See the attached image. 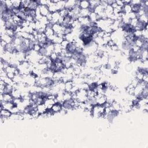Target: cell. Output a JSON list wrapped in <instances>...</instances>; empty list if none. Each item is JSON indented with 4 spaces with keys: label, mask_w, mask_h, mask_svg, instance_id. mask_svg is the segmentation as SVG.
I'll return each mask as SVG.
<instances>
[{
    "label": "cell",
    "mask_w": 148,
    "mask_h": 148,
    "mask_svg": "<svg viewBox=\"0 0 148 148\" xmlns=\"http://www.w3.org/2000/svg\"><path fill=\"white\" fill-rule=\"evenodd\" d=\"M63 108V104L60 102H56L55 104L52 106V110L54 113H58L61 111V109Z\"/></svg>",
    "instance_id": "cell-3"
},
{
    "label": "cell",
    "mask_w": 148,
    "mask_h": 148,
    "mask_svg": "<svg viewBox=\"0 0 148 148\" xmlns=\"http://www.w3.org/2000/svg\"><path fill=\"white\" fill-rule=\"evenodd\" d=\"M104 8L101 6V5H99L98 6H97L95 7V8L94 9V12H95V14L97 15H99L100 14H101L103 12H104Z\"/></svg>",
    "instance_id": "cell-13"
},
{
    "label": "cell",
    "mask_w": 148,
    "mask_h": 148,
    "mask_svg": "<svg viewBox=\"0 0 148 148\" xmlns=\"http://www.w3.org/2000/svg\"><path fill=\"white\" fill-rule=\"evenodd\" d=\"M47 109H47L46 106L44 104H39L38 105H37V110L39 112V113L40 114V115H42V114L44 113L45 112H46Z\"/></svg>",
    "instance_id": "cell-6"
},
{
    "label": "cell",
    "mask_w": 148,
    "mask_h": 148,
    "mask_svg": "<svg viewBox=\"0 0 148 148\" xmlns=\"http://www.w3.org/2000/svg\"><path fill=\"white\" fill-rule=\"evenodd\" d=\"M89 1H80L79 7L81 9H89Z\"/></svg>",
    "instance_id": "cell-12"
},
{
    "label": "cell",
    "mask_w": 148,
    "mask_h": 148,
    "mask_svg": "<svg viewBox=\"0 0 148 148\" xmlns=\"http://www.w3.org/2000/svg\"><path fill=\"white\" fill-rule=\"evenodd\" d=\"M69 43L70 42H69L68 41L65 40V39H64L63 42L61 43V47H62L63 49H66L67 46H68V45Z\"/></svg>",
    "instance_id": "cell-17"
},
{
    "label": "cell",
    "mask_w": 148,
    "mask_h": 148,
    "mask_svg": "<svg viewBox=\"0 0 148 148\" xmlns=\"http://www.w3.org/2000/svg\"><path fill=\"white\" fill-rule=\"evenodd\" d=\"M116 3L117 4V5L120 7H123L124 5V4L123 3V1H116Z\"/></svg>",
    "instance_id": "cell-18"
},
{
    "label": "cell",
    "mask_w": 148,
    "mask_h": 148,
    "mask_svg": "<svg viewBox=\"0 0 148 148\" xmlns=\"http://www.w3.org/2000/svg\"><path fill=\"white\" fill-rule=\"evenodd\" d=\"M39 11L41 16H46L49 14H50V11L49 10V8L46 5H39Z\"/></svg>",
    "instance_id": "cell-1"
},
{
    "label": "cell",
    "mask_w": 148,
    "mask_h": 148,
    "mask_svg": "<svg viewBox=\"0 0 148 148\" xmlns=\"http://www.w3.org/2000/svg\"><path fill=\"white\" fill-rule=\"evenodd\" d=\"M1 39L4 41H5L7 44H11L12 43L14 38L12 37L9 36V35H7V34H4L1 35Z\"/></svg>",
    "instance_id": "cell-4"
},
{
    "label": "cell",
    "mask_w": 148,
    "mask_h": 148,
    "mask_svg": "<svg viewBox=\"0 0 148 148\" xmlns=\"http://www.w3.org/2000/svg\"><path fill=\"white\" fill-rule=\"evenodd\" d=\"M89 18L92 23H96L97 22V14L95 12H91L89 16Z\"/></svg>",
    "instance_id": "cell-14"
},
{
    "label": "cell",
    "mask_w": 148,
    "mask_h": 148,
    "mask_svg": "<svg viewBox=\"0 0 148 148\" xmlns=\"http://www.w3.org/2000/svg\"><path fill=\"white\" fill-rule=\"evenodd\" d=\"M39 6L37 1H30L27 8L30 10H36V9Z\"/></svg>",
    "instance_id": "cell-5"
},
{
    "label": "cell",
    "mask_w": 148,
    "mask_h": 148,
    "mask_svg": "<svg viewBox=\"0 0 148 148\" xmlns=\"http://www.w3.org/2000/svg\"><path fill=\"white\" fill-rule=\"evenodd\" d=\"M60 18L61 16L59 11L53 13V14H52V21L50 22V23H52L53 24L58 23Z\"/></svg>",
    "instance_id": "cell-2"
},
{
    "label": "cell",
    "mask_w": 148,
    "mask_h": 148,
    "mask_svg": "<svg viewBox=\"0 0 148 148\" xmlns=\"http://www.w3.org/2000/svg\"><path fill=\"white\" fill-rule=\"evenodd\" d=\"M56 7H57V11L62 10V9L65 8V1H58L57 3H56Z\"/></svg>",
    "instance_id": "cell-10"
},
{
    "label": "cell",
    "mask_w": 148,
    "mask_h": 148,
    "mask_svg": "<svg viewBox=\"0 0 148 148\" xmlns=\"http://www.w3.org/2000/svg\"><path fill=\"white\" fill-rule=\"evenodd\" d=\"M14 8L19 9L22 1H12Z\"/></svg>",
    "instance_id": "cell-16"
},
{
    "label": "cell",
    "mask_w": 148,
    "mask_h": 148,
    "mask_svg": "<svg viewBox=\"0 0 148 148\" xmlns=\"http://www.w3.org/2000/svg\"><path fill=\"white\" fill-rule=\"evenodd\" d=\"M14 97L11 94H3V101L4 102H13Z\"/></svg>",
    "instance_id": "cell-7"
},
{
    "label": "cell",
    "mask_w": 148,
    "mask_h": 148,
    "mask_svg": "<svg viewBox=\"0 0 148 148\" xmlns=\"http://www.w3.org/2000/svg\"><path fill=\"white\" fill-rule=\"evenodd\" d=\"M74 84L73 83L72 80L71 81H68L65 83V91H68V92H70L71 90H72V87L74 86Z\"/></svg>",
    "instance_id": "cell-8"
},
{
    "label": "cell",
    "mask_w": 148,
    "mask_h": 148,
    "mask_svg": "<svg viewBox=\"0 0 148 148\" xmlns=\"http://www.w3.org/2000/svg\"><path fill=\"white\" fill-rule=\"evenodd\" d=\"M91 12L89 9H81L80 11V16L82 18H86V17H89L90 14Z\"/></svg>",
    "instance_id": "cell-9"
},
{
    "label": "cell",
    "mask_w": 148,
    "mask_h": 148,
    "mask_svg": "<svg viewBox=\"0 0 148 148\" xmlns=\"http://www.w3.org/2000/svg\"><path fill=\"white\" fill-rule=\"evenodd\" d=\"M69 12H70V11H69L68 9H67L66 8H64L62 9V10L60 11L59 13L61 18H64L66 16L69 15Z\"/></svg>",
    "instance_id": "cell-15"
},
{
    "label": "cell",
    "mask_w": 148,
    "mask_h": 148,
    "mask_svg": "<svg viewBox=\"0 0 148 148\" xmlns=\"http://www.w3.org/2000/svg\"><path fill=\"white\" fill-rule=\"evenodd\" d=\"M63 49L60 44H54V52L57 53V55H60Z\"/></svg>",
    "instance_id": "cell-11"
}]
</instances>
